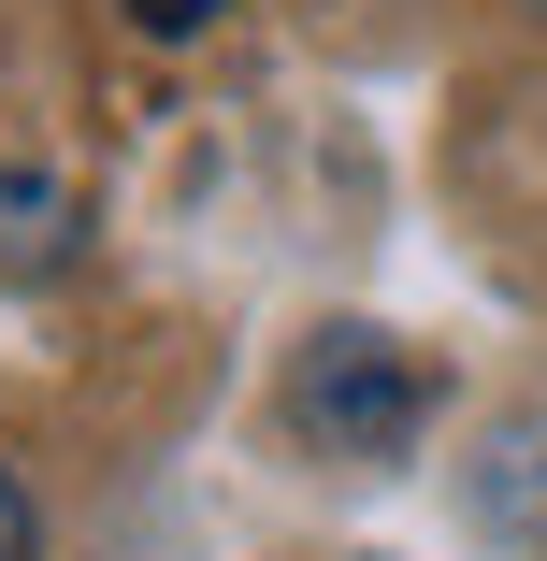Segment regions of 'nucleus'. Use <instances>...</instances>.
Masks as SVG:
<instances>
[{
  "label": "nucleus",
  "mask_w": 547,
  "mask_h": 561,
  "mask_svg": "<svg viewBox=\"0 0 547 561\" xmlns=\"http://www.w3.org/2000/svg\"><path fill=\"white\" fill-rule=\"evenodd\" d=\"M288 417L332 446V461H403L418 417H432V375L389 346V331H317L303 375H288Z\"/></svg>",
  "instance_id": "1"
},
{
  "label": "nucleus",
  "mask_w": 547,
  "mask_h": 561,
  "mask_svg": "<svg viewBox=\"0 0 547 561\" xmlns=\"http://www.w3.org/2000/svg\"><path fill=\"white\" fill-rule=\"evenodd\" d=\"M30 547H44V518H30V476L0 461V561H30Z\"/></svg>",
  "instance_id": "2"
},
{
  "label": "nucleus",
  "mask_w": 547,
  "mask_h": 561,
  "mask_svg": "<svg viewBox=\"0 0 547 561\" xmlns=\"http://www.w3.org/2000/svg\"><path fill=\"white\" fill-rule=\"evenodd\" d=\"M202 15H231V0H130V30H159V44H173V30H202Z\"/></svg>",
  "instance_id": "3"
},
{
  "label": "nucleus",
  "mask_w": 547,
  "mask_h": 561,
  "mask_svg": "<svg viewBox=\"0 0 547 561\" xmlns=\"http://www.w3.org/2000/svg\"><path fill=\"white\" fill-rule=\"evenodd\" d=\"M533 15H547V0H533Z\"/></svg>",
  "instance_id": "4"
}]
</instances>
